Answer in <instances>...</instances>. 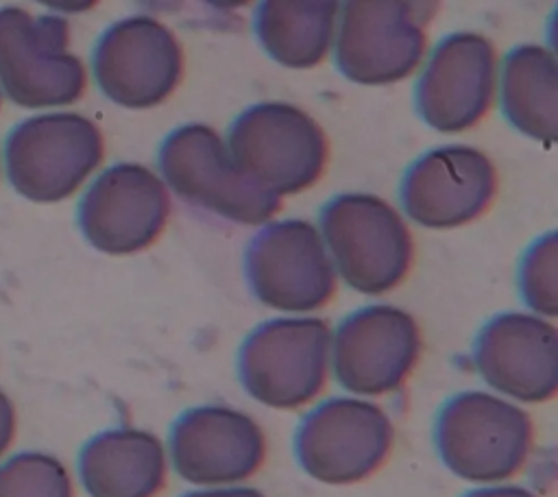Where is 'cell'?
Masks as SVG:
<instances>
[{
  "instance_id": "4",
  "label": "cell",
  "mask_w": 558,
  "mask_h": 497,
  "mask_svg": "<svg viewBox=\"0 0 558 497\" xmlns=\"http://www.w3.org/2000/svg\"><path fill=\"white\" fill-rule=\"evenodd\" d=\"M331 331L323 318H272L255 327L238 351V377L259 403L294 410L325 386Z\"/></svg>"
},
{
  "instance_id": "17",
  "label": "cell",
  "mask_w": 558,
  "mask_h": 497,
  "mask_svg": "<svg viewBox=\"0 0 558 497\" xmlns=\"http://www.w3.org/2000/svg\"><path fill=\"white\" fill-rule=\"evenodd\" d=\"M473 364L506 397L549 401L558 390V331L534 314H497L475 336Z\"/></svg>"
},
{
  "instance_id": "21",
  "label": "cell",
  "mask_w": 558,
  "mask_h": 497,
  "mask_svg": "<svg viewBox=\"0 0 558 497\" xmlns=\"http://www.w3.org/2000/svg\"><path fill=\"white\" fill-rule=\"evenodd\" d=\"M0 497H74V490L61 460L22 451L0 464Z\"/></svg>"
},
{
  "instance_id": "3",
  "label": "cell",
  "mask_w": 558,
  "mask_h": 497,
  "mask_svg": "<svg viewBox=\"0 0 558 497\" xmlns=\"http://www.w3.org/2000/svg\"><path fill=\"white\" fill-rule=\"evenodd\" d=\"M320 231L353 290L384 294L405 279L414 257L412 235L384 198L362 192L333 196L320 209Z\"/></svg>"
},
{
  "instance_id": "7",
  "label": "cell",
  "mask_w": 558,
  "mask_h": 497,
  "mask_svg": "<svg viewBox=\"0 0 558 497\" xmlns=\"http://www.w3.org/2000/svg\"><path fill=\"white\" fill-rule=\"evenodd\" d=\"M70 26L59 15L0 9V83L22 107L68 105L85 92V65L68 50Z\"/></svg>"
},
{
  "instance_id": "11",
  "label": "cell",
  "mask_w": 558,
  "mask_h": 497,
  "mask_svg": "<svg viewBox=\"0 0 558 497\" xmlns=\"http://www.w3.org/2000/svg\"><path fill=\"white\" fill-rule=\"evenodd\" d=\"M92 65L109 100L129 109H146L177 89L183 76V50L166 24L150 15H133L100 35Z\"/></svg>"
},
{
  "instance_id": "9",
  "label": "cell",
  "mask_w": 558,
  "mask_h": 497,
  "mask_svg": "<svg viewBox=\"0 0 558 497\" xmlns=\"http://www.w3.org/2000/svg\"><path fill=\"white\" fill-rule=\"evenodd\" d=\"M434 2H347L340 13L336 65L353 83L388 85L416 70Z\"/></svg>"
},
{
  "instance_id": "25",
  "label": "cell",
  "mask_w": 558,
  "mask_h": 497,
  "mask_svg": "<svg viewBox=\"0 0 558 497\" xmlns=\"http://www.w3.org/2000/svg\"><path fill=\"white\" fill-rule=\"evenodd\" d=\"M462 497H536L523 486H482L464 493Z\"/></svg>"
},
{
  "instance_id": "14",
  "label": "cell",
  "mask_w": 558,
  "mask_h": 497,
  "mask_svg": "<svg viewBox=\"0 0 558 497\" xmlns=\"http://www.w3.org/2000/svg\"><path fill=\"white\" fill-rule=\"evenodd\" d=\"M497 192V170L477 148L453 144L414 159L399 187L405 214L432 229H451L482 216Z\"/></svg>"
},
{
  "instance_id": "5",
  "label": "cell",
  "mask_w": 558,
  "mask_h": 497,
  "mask_svg": "<svg viewBox=\"0 0 558 497\" xmlns=\"http://www.w3.org/2000/svg\"><path fill=\"white\" fill-rule=\"evenodd\" d=\"M159 170L185 203L238 225H259L281 205L279 196L248 181L222 137L207 124H183L159 146Z\"/></svg>"
},
{
  "instance_id": "19",
  "label": "cell",
  "mask_w": 558,
  "mask_h": 497,
  "mask_svg": "<svg viewBox=\"0 0 558 497\" xmlns=\"http://www.w3.org/2000/svg\"><path fill=\"white\" fill-rule=\"evenodd\" d=\"M501 111L523 135L554 144L558 122V63L549 48H512L501 65Z\"/></svg>"
},
{
  "instance_id": "18",
  "label": "cell",
  "mask_w": 558,
  "mask_h": 497,
  "mask_svg": "<svg viewBox=\"0 0 558 497\" xmlns=\"http://www.w3.org/2000/svg\"><path fill=\"white\" fill-rule=\"evenodd\" d=\"M78 477L89 497H155L166 484V449L146 429H107L83 445Z\"/></svg>"
},
{
  "instance_id": "24",
  "label": "cell",
  "mask_w": 558,
  "mask_h": 497,
  "mask_svg": "<svg viewBox=\"0 0 558 497\" xmlns=\"http://www.w3.org/2000/svg\"><path fill=\"white\" fill-rule=\"evenodd\" d=\"M183 497H266V495L248 486H218V488L192 490V493H185Z\"/></svg>"
},
{
  "instance_id": "13",
  "label": "cell",
  "mask_w": 558,
  "mask_h": 497,
  "mask_svg": "<svg viewBox=\"0 0 558 497\" xmlns=\"http://www.w3.org/2000/svg\"><path fill=\"white\" fill-rule=\"evenodd\" d=\"M168 214L166 183L140 163H116L102 170L76 211L85 240L109 255L150 246L163 231Z\"/></svg>"
},
{
  "instance_id": "16",
  "label": "cell",
  "mask_w": 558,
  "mask_h": 497,
  "mask_svg": "<svg viewBox=\"0 0 558 497\" xmlns=\"http://www.w3.org/2000/svg\"><path fill=\"white\" fill-rule=\"evenodd\" d=\"M495 94V48L480 33L442 37L418 83L414 102L418 116L436 131L458 133L477 124Z\"/></svg>"
},
{
  "instance_id": "1",
  "label": "cell",
  "mask_w": 558,
  "mask_h": 497,
  "mask_svg": "<svg viewBox=\"0 0 558 497\" xmlns=\"http://www.w3.org/2000/svg\"><path fill=\"white\" fill-rule=\"evenodd\" d=\"M532 419L519 405L482 392H458L442 403L434 443L442 464L466 482L493 484L517 475L532 449Z\"/></svg>"
},
{
  "instance_id": "10",
  "label": "cell",
  "mask_w": 558,
  "mask_h": 497,
  "mask_svg": "<svg viewBox=\"0 0 558 497\" xmlns=\"http://www.w3.org/2000/svg\"><path fill=\"white\" fill-rule=\"evenodd\" d=\"M244 277L257 301L283 312L323 307L336 292V268L307 220L262 227L244 251Z\"/></svg>"
},
{
  "instance_id": "23",
  "label": "cell",
  "mask_w": 558,
  "mask_h": 497,
  "mask_svg": "<svg viewBox=\"0 0 558 497\" xmlns=\"http://www.w3.org/2000/svg\"><path fill=\"white\" fill-rule=\"evenodd\" d=\"M15 436V410L11 399L0 390V456L9 449Z\"/></svg>"
},
{
  "instance_id": "22",
  "label": "cell",
  "mask_w": 558,
  "mask_h": 497,
  "mask_svg": "<svg viewBox=\"0 0 558 497\" xmlns=\"http://www.w3.org/2000/svg\"><path fill=\"white\" fill-rule=\"evenodd\" d=\"M558 240L549 231L538 238L519 264V292L525 305L538 314L556 316L558 312Z\"/></svg>"
},
{
  "instance_id": "8",
  "label": "cell",
  "mask_w": 558,
  "mask_h": 497,
  "mask_svg": "<svg viewBox=\"0 0 558 497\" xmlns=\"http://www.w3.org/2000/svg\"><path fill=\"white\" fill-rule=\"evenodd\" d=\"M392 440L395 427L384 408L355 397H331L301 419L294 456L318 482L353 484L386 462Z\"/></svg>"
},
{
  "instance_id": "2",
  "label": "cell",
  "mask_w": 558,
  "mask_h": 497,
  "mask_svg": "<svg viewBox=\"0 0 558 497\" xmlns=\"http://www.w3.org/2000/svg\"><path fill=\"white\" fill-rule=\"evenodd\" d=\"M227 150L248 181L279 196L303 192L320 179L329 144L320 124L303 109L259 102L233 120Z\"/></svg>"
},
{
  "instance_id": "15",
  "label": "cell",
  "mask_w": 558,
  "mask_h": 497,
  "mask_svg": "<svg viewBox=\"0 0 558 497\" xmlns=\"http://www.w3.org/2000/svg\"><path fill=\"white\" fill-rule=\"evenodd\" d=\"M174 471L192 484L218 488L251 477L266 458L262 427L229 405L185 410L170 429Z\"/></svg>"
},
{
  "instance_id": "12",
  "label": "cell",
  "mask_w": 558,
  "mask_h": 497,
  "mask_svg": "<svg viewBox=\"0 0 558 497\" xmlns=\"http://www.w3.org/2000/svg\"><path fill=\"white\" fill-rule=\"evenodd\" d=\"M338 384L364 397L388 395L405 384L421 355L416 320L395 305H368L349 314L331 340Z\"/></svg>"
},
{
  "instance_id": "20",
  "label": "cell",
  "mask_w": 558,
  "mask_h": 497,
  "mask_svg": "<svg viewBox=\"0 0 558 497\" xmlns=\"http://www.w3.org/2000/svg\"><path fill=\"white\" fill-rule=\"evenodd\" d=\"M338 2H262L253 26L262 48L286 68H314L331 48Z\"/></svg>"
},
{
  "instance_id": "6",
  "label": "cell",
  "mask_w": 558,
  "mask_h": 497,
  "mask_svg": "<svg viewBox=\"0 0 558 497\" xmlns=\"http://www.w3.org/2000/svg\"><path fill=\"white\" fill-rule=\"evenodd\" d=\"M102 155L100 129L78 113L26 118L4 142L11 185L35 203H57L74 194L100 166Z\"/></svg>"
}]
</instances>
